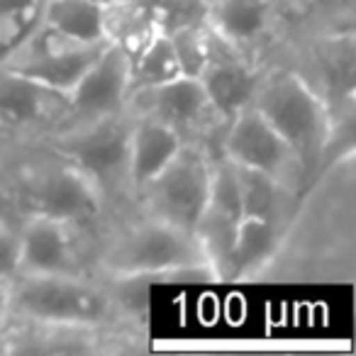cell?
<instances>
[{"instance_id":"obj_1","label":"cell","mask_w":356,"mask_h":356,"mask_svg":"<svg viewBox=\"0 0 356 356\" xmlns=\"http://www.w3.org/2000/svg\"><path fill=\"white\" fill-rule=\"evenodd\" d=\"M90 271L113 286L181 276L215 281L195 232L144 213L124 215L100 234L90 249Z\"/></svg>"},{"instance_id":"obj_2","label":"cell","mask_w":356,"mask_h":356,"mask_svg":"<svg viewBox=\"0 0 356 356\" xmlns=\"http://www.w3.org/2000/svg\"><path fill=\"white\" fill-rule=\"evenodd\" d=\"M0 178L25 215L61 220L90 244L115 222L113 210L93 181L71 161L42 147L22 149Z\"/></svg>"},{"instance_id":"obj_3","label":"cell","mask_w":356,"mask_h":356,"mask_svg":"<svg viewBox=\"0 0 356 356\" xmlns=\"http://www.w3.org/2000/svg\"><path fill=\"white\" fill-rule=\"evenodd\" d=\"M10 320L40 327L137 332L118 286L86 276H15Z\"/></svg>"},{"instance_id":"obj_4","label":"cell","mask_w":356,"mask_h":356,"mask_svg":"<svg viewBox=\"0 0 356 356\" xmlns=\"http://www.w3.org/2000/svg\"><path fill=\"white\" fill-rule=\"evenodd\" d=\"M252 108L286 139L310 181L334 139V118L320 90L296 64L278 54L264 66Z\"/></svg>"},{"instance_id":"obj_5","label":"cell","mask_w":356,"mask_h":356,"mask_svg":"<svg viewBox=\"0 0 356 356\" xmlns=\"http://www.w3.org/2000/svg\"><path fill=\"white\" fill-rule=\"evenodd\" d=\"M129 127L132 115L124 110L115 118L61 127L35 147L47 149L81 168L110 205L115 220H120L134 210L127 171Z\"/></svg>"},{"instance_id":"obj_6","label":"cell","mask_w":356,"mask_h":356,"mask_svg":"<svg viewBox=\"0 0 356 356\" xmlns=\"http://www.w3.org/2000/svg\"><path fill=\"white\" fill-rule=\"evenodd\" d=\"M213 149L184 144L178 154L144 186L134 198L132 213H144L195 232L208 208Z\"/></svg>"},{"instance_id":"obj_7","label":"cell","mask_w":356,"mask_h":356,"mask_svg":"<svg viewBox=\"0 0 356 356\" xmlns=\"http://www.w3.org/2000/svg\"><path fill=\"white\" fill-rule=\"evenodd\" d=\"M127 110L159 120L186 144H205L213 152L225 127L222 120L215 115L200 81L191 76H178L154 88L134 90L129 95Z\"/></svg>"},{"instance_id":"obj_8","label":"cell","mask_w":356,"mask_h":356,"mask_svg":"<svg viewBox=\"0 0 356 356\" xmlns=\"http://www.w3.org/2000/svg\"><path fill=\"white\" fill-rule=\"evenodd\" d=\"M215 152L237 166L254 168L276 178L296 195L307 181L296 152L252 105L225 124Z\"/></svg>"},{"instance_id":"obj_9","label":"cell","mask_w":356,"mask_h":356,"mask_svg":"<svg viewBox=\"0 0 356 356\" xmlns=\"http://www.w3.org/2000/svg\"><path fill=\"white\" fill-rule=\"evenodd\" d=\"M208 30L254 61H271L291 37L276 0H210Z\"/></svg>"},{"instance_id":"obj_10","label":"cell","mask_w":356,"mask_h":356,"mask_svg":"<svg viewBox=\"0 0 356 356\" xmlns=\"http://www.w3.org/2000/svg\"><path fill=\"white\" fill-rule=\"evenodd\" d=\"M93 244L76 227L44 215H25L15 276H86Z\"/></svg>"},{"instance_id":"obj_11","label":"cell","mask_w":356,"mask_h":356,"mask_svg":"<svg viewBox=\"0 0 356 356\" xmlns=\"http://www.w3.org/2000/svg\"><path fill=\"white\" fill-rule=\"evenodd\" d=\"M64 108V93L0 66V124L22 149L35 147L56 132Z\"/></svg>"},{"instance_id":"obj_12","label":"cell","mask_w":356,"mask_h":356,"mask_svg":"<svg viewBox=\"0 0 356 356\" xmlns=\"http://www.w3.org/2000/svg\"><path fill=\"white\" fill-rule=\"evenodd\" d=\"M129 93V56L120 44L108 42L79 83L66 93L61 127L115 118L127 110Z\"/></svg>"},{"instance_id":"obj_13","label":"cell","mask_w":356,"mask_h":356,"mask_svg":"<svg viewBox=\"0 0 356 356\" xmlns=\"http://www.w3.org/2000/svg\"><path fill=\"white\" fill-rule=\"evenodd\" d=\"M105 47L108 42L81 44V42H71L47 27H40V32L3 66L66 95L79 83L81 76L90 69V64L98 59Z\"/></svg>"},{"instance_id":"obj_14","label":"cell","mask_w":356,"mask_h":356,"mask_svg":"<svg viewBox=\"0 0 356 356\" xmlns=\"http://www.w3.org/2000/svg\"><path fill=\"white\" fill-rule=\"evenodd\" d=\"M266 64L268 61H254L252 56L232 49L210 32L208 61L198 81L222 124L252 105Z\"/></svg>"},{"instance_id":"obj_15","label":"cell","mask_w":356,"mask_h":356,"mask_svg":"<svg viewBox=\"0 0 356 356\" xmlns=\"http://www.w3.org/2000/svg\"><path fill=\"white\" fill-rule=\"evenodd\" d=\"M132 115V127H129L127 171L134 205V198H137L139 191L176 156L178 149L184 147L186 142L159 120H152L147 115Z\"/></svg>"},{"instance_id":"obj_16","label":"cell","mask_w":356,"mask_h":356,"mask_svg":"<svg viewBox=\"0 0 356 356\" xmlns=\"http://www.w3.org/2000/svg\"><path fill=\"white\" fill-rule=\"evenodd\" d=\"M283 242V222L242 218L232 249L229 281H252L276 259Z\"/></svg>"},{"instance_id":"obj_17","label":"cell","mask_w":356,"mask_h":356,"mask_svg":"<svg viewBox=\"0 0 356 356\" xmlns=\"http://www.w3.org/2000/svg\"><path fill=\"white\" fill-rule=\"evenodd\" d=\"M42 27L81 44L110 42L108 6L95 0H47Z\"/></svg>"},{"instance_id":"obj_18","label":"cell","mask_w":356,"mask_h":356,"mask_svg":"<svg viewBox=\"0 0 356 356\" xmlns=\"http://www.w3.org/2000/svg\"><path fill=\"white\" fill-rule=\"evenodd\" d=\"M234 166L239 186V208L242 218L271 220V222H286V213L291 200L296 198L293 191H288L276 178L266 176L261 171H254L247 166Z\"/></svg>"},{"instance_id":"obj_19","label":"cell","mask_w":356,"mask_h":356,"mask_svg":"<svg viewBox=\"0 0 356 356\" xmlns=\"http://www.w3.org/2000/svg\"><path fill=\"white\" fill-rule=\"evenodd\" d=\"M47 0H0V66L40 32Z\"/></svg>"},{"instance_id":"obj_20","label":"cell","mask_w":356,"mask_h":356,"mask_svg":"<svg viewBox=\"0 0 356 356\" xmlns=\"http://www.w3.org/2000/svg\"><path fill=\"white\" fill-rule=\"evenodd\" d=\"M181 66H178L176 51L166 35L156 32L137 54L129 59V90H144L161 86L166 81L178 79ZM129 93V95H132Z\"/></svg>"},{"instance_id":"obj_21","label":"cell","mask_w":356,"mask_h":356,"mask_svg":"<svg viewBox=\"0 0 356 356\" xmlns=\"http://www.w3.org/2000/svg\"><path fill=\"white\" fill-rule=\"evenodd\" d=\"M25 213L0 178V278H15Z\"/></svg>"},{"instance_id":"obj_22","label":"cell","mask_w":356,"mask_h":356,"mask_svg":"<svg viewBox=\"0 0 356 356\" xmlns=\"http://www.w3.org/2000/svg\"><path fill=\"white\" fill-rule=\"evenodd\" d=\"M154 25L161 35L188 27H208L210 0H147Z\"/></svg>"},{"instance_id":"obj_23","label":"cell","mask_w":356,"mask_h":356,"mask_svg":"<svg viewBox=\"0 0 356 356\" xmlns=\"http://www.w3.org/2000/svg\"><path fill=\"white\" fill-rule=\"evenodd\" d=\"M176 51L181 74L198 79L208 61V47H210V30L208 27H188V30H178L173 35H166Z\"/></svg>"},{"instance_id":"obj_24","label":"cell","mask_w":356,"mask_h":356,"mask_svg":"<svg viewBox=\"0 0 356 356\" xmlns=\"http://www.w3.org/2000/svg\"><path fill=\"white\" fill-rule=\"evenodd\" d=\"M276 3L283 10V15H286L288 25H291V32H293L300 22L310 20L312 13L317 10V6H320L322 0H276Z\"/></svg>"},{"instance_id":"obj_25","label":"cell","mask_w":356,"mask_h":356,"mask_svg":"<svg viewBox=\"0 0 356 356\" xmlns=\"http://www.w3.org/2000/svg\"><path fill=\"white\" fill-rule=\"evenodd\" d=\"M22 152V147L6 132V127L0 124V176L6 173V168L15 161V156Z\"/></svg>"},{"instance_id":"obj_26","label":"cell","mask_w":356,"mask_h":356,"mask_svg":"<svg viewBox=\"0 0 356 356\" xmlns=\"http://www.w3.org/2000/svg\"><path fill=\"white\" fill-rule=\"evenodd\" d=\"M10 293L13 278H0V327L8 325V320H10Z\"/></svg>"},{"instance_id":"obj_27","label":"cell","mask_w":356,"mask_h":356,"mask_svg":"<svg viewBox=\"0 0 356 356\" xmlns=\"http://www.w3.org/2000/svg\"><path fill=\"white\" fill-rule=\"evenodd\" d=\"M95 3H100V6H115V0H95Z\"/></svg>"},{"instance_id":"obj_28","label":"cell","mask_w":356,"mask_h":356,"mask_svg":"<svg viewBox=\"0 0 356 356\" xmlns=\"http://www.w3.org/2000/svg\"><path fill=\"white\" fill-rule=\"evenodd\" d=\"M115 3H132V0H115Z\"/></svg>"}]
</instances>
